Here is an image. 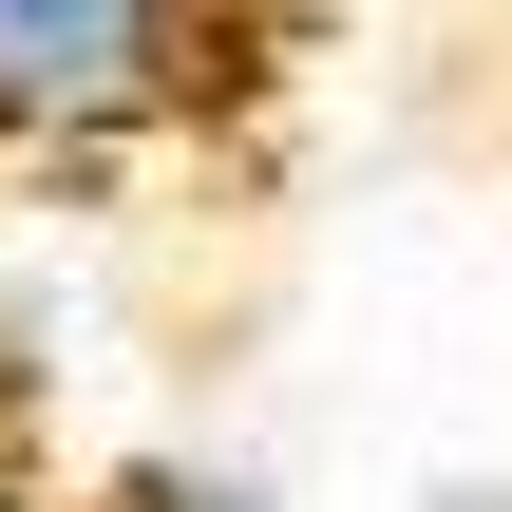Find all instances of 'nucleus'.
Returning <instances> with one entry per match:
<instances>
[{
  "instance_id": "nucleus-1",
  "label": "nucleus",
  "mask_w": 512,
  "mask_h": 512,
  "mask_svg": "<svg viewBox=\"0 0 512 512\" xmlns=\"http://www.w3.org/2000/svg\"><path fill=\"white\" fill-rule=\"evenodd\" d=\"M247 38L266 0H0V171H95L190 133Z\"/></svg>"
},
{
  "instance_id": "nucleus-4",
  "label": "nucleus",
  "mask_w": 512,
  "mask_h": 512,
  "mask_svg": "<svg viewBox=\"0 0 512 512\" xmlns=\"http://www.w3.org/2000/svg\"><path fill=\"white\" fill-rule=\"evenodd\" d=\"M0 512H19V475H0Z\"/></svg>"
},
{
  "instance_id": "nucleus-2",
  "label": "nucleus",
  "mask_w": 512,
  "mask_h": 512,
  "mask_svg": "<svg viewBox=\"0 0 512 512\" xmlns=\"http://www.w3.org/2000/svg\"><path fill=\"white\" fill-rule=\"evenodd\" d=\"M19 437H38V342H19V304H0V475H19Z\"/></svg>"
},
{
  "instance_id": "nucleus-3",
  "label": "nucleus",
  "mask_w": 512,
  "mask_h": 512,
  "mask_svg": "<svg viewBox=\"0 0 512 512\" xmlns=\"http://www.w3.org/2000/svg\"><path fill=\"white\" fill-rule=\"evenodd\" d=\"M437 512H512V475H456V494H437Z\"/></svg>"
}]
</instances>
